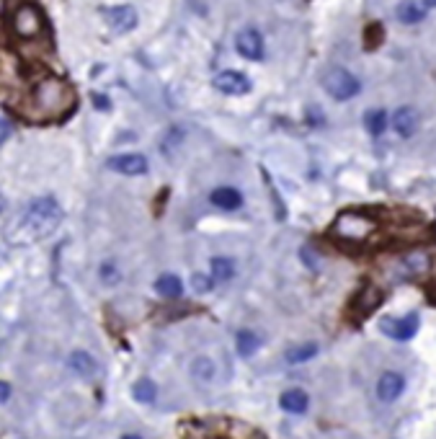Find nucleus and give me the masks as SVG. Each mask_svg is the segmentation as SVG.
Segmentation results:
<instances>
[{
    "instance_id": "obj_1",
    "label": "nucleus",
    "mask_w": 436,
    "mask_h": 439,
    "mask_svg": "<svg viewBox=\"0 0 436 439\" xmlns=\"http://www.w3.org/2000/svg\"><path fill=\"white\" fill-rule=\"evenodd\" d=\"M78 96L70 88V83H65L62 78L47 75L41 78L31 91V109L36 119H62L75 109Z\"/></svg>"
},
{
    "instance_id": "obj_2",
    "label": "nucleus",
    "mask_w": 436,
    "mask_h": 439,
    "mask_svg": "<svg viewBox=\"0 0 436 439\" xmlns=\"http://www.w3.org/2000/svg\"><path fill=\"white\" fill-rule=\"evenodd\" d=\"M62 207L49 196H41V199H34L26 207L24 217H21L19 230H21V241L29 243V241H41V238L52 236L54 230L60 228L62 223Z\"/></svg>"
},
{
    "instance_id": "obj_3",
    "label": "nucleus",
    "mask_w": 436,
    "mask_h": 439,
    "mask_svg": "<svg viewBox=\"0 0 436 439\" xmlns=\"http://www.w3.org/2000/svg\"><path fill=\"white\" fill-rule=\"evenodd\" d=\"M377 230V223L362 212H343L333 223V236L346 243H362Z\"/></svg>"
},
{
    "instance_id": "obj_4",
    "label": "nucleus",
    "mask_w": 436,
    "mask_h": 439,
    "mask_svg": "<svg viewBox=\"0 0 436 439\" xmlns=\"http://www.w3.org/2000/svg\"><path fill=\"white\" fill-rule=\"evenodd\" d=\"M323 88H325V94L330 99H335V101H349V99L359 96L362 83L346 68H328L323 73Z\"/></svg>"
},
{
    "instance_id": "obj_5",
    "label": "nucleus",
    "mask_w": 436,
    "mask_h": 439,
    "mask_svg": "<svg viewBox=\"0 0 436 439\" xmlns=\"http://www.w3.org/2000/svg\"><path fill=\"white\" fill-rule=\"evenodd\" d=\"M11 29L19 39L29 41V39H39L44 34V16L34 3H21L14 11V19H11Z\"/></svg>"
},
{
    "instance_id": "obj_6",
    "label": "nucleus",
    "mask_w": 436,
    "mask_h": 439,
    "mask_svg": "<svg viewBox=\"0 0 436 439\" xmlns=\"http://www.w3.org/2000/svg\"><path fill=\"white\" fill-rule=\"evenodd\" d=\"M380 328H382L385 336L395 338V341H410V338L418 333V316L416 313H408V316H402V318L387 316V318H382Z\"/></svg>"
},
{
    "instance_id": "obj_7",
    "label": "nucleus",
    "mask_w": 436,
    "mask_h": 439,
    "mask_svg": "<svg viewBox=\"0 0 436 439\" xmlns=\"http://www.w3.org/2000/svg\"><path fill=\"white\" fill-rule=\"evenodd\" d=\"M429 269H431V256L421 248L408 251V253L397 261V277L400 279H421L429 274Z\"/></svg>"
},
{
    "instance_id": "obj_8",
    "label": "nucleus",
    "mask_w": 436,
    "mask_h": 439,
    "mask_svg": "<svg viewBox=\"0 0 436 439\" xmlns=\"http://www.w3.org/2000/svg\"><path fill=\"white\" fill-rule=\"evenodd\" d=\"M101 14H103V21L108 24V29L116 31V34H129L137 26V21H140V16H137V11L132 6H111L103 8Z\"/></svg>"
},
{
    "instance_id": "obj_9",
    "label": "nucleus",
    "mask_w": 436,
    "mask_h": 439,
    "mask_svg": "<svg viewBox=\"0 0 436 439\" xmlns=\"http://www.w3.org/2000/svg\"><path fill=\"white\" fill-rule=\"evenodd\" d=\"M385 300V290L382 287H377V284H364L362 290L356 292L354 303H351V308H354V313L359 318H367L372 316V313L382 305Z\"/></svg>"
},
{
    "instance_id": "obj_10",
    "label": "nucleus",
    "mask_w": 436,
    "mask_h": 439,
    "mask_svg": "<svg viewBox=\"0 0 436 439\" xmlns=\"http://www.w3.org/2000/svg\"><path fill=\"white\" fill-rule=\"evenodd\" d=\"M235 49H238L240 57L250 62L263 60V36L255 29H243L240 34L235 36Z\"/></svg>"
},
{
    "instance_id": "obj_11",
    "label": "nucleus",
    "mask_w": 436,
    "mask_h": 439,
    "mask_svg": "<svg viewBox=\"0 0 436 439\" xmlns=\"http://www.w3.org/2000/svg\"><path fill=\"white\" fill-rule=\"evenodd\" d=\"M215 88L228 96H245L250 94V81L248 75L238 73V70H222L220 75H215Z\"/></svg>"
},
{
    "instance_id": "obj_12",
    "label": "nucleus",
    "mask_w": 436,
    "mask_h": 439,
    "mask_svg": "<svg viewBox=\"0 0 436 439\" xmlns=\"http://www.w3.org/2000/svg\"><path fill=\"white\" fill-rule=\"evenodd\" d=\"M108 168L116 171L121 176H142L148 173V158L140 153H124V156H114L108 161Z\"/></svg>"
},
{
    "instance_id": "obj_13",
    "label": "nucleus",
    "mask_w": 436,
    "mask_h": 439,
    "mask_svg": "<svg viewBox=\"0 0 436 439\" xmlns=\"http://www.w3.org/2000/svg\"><path fill=\"white\" fill-rule=\"evenodd\" d=\"M402 390H405V378H402L400 372H385L377 380V398L382 400V403L397 400L402 395Z\"/></svg>"
},
{
    "instance_id": "obj_14",
    "label": "nucleus",
    "mask_w": 436,
    "mask_h": 439,
    "mask_svg": "<svg viewBox=\"0 0 436 439\" xmlns=\"http://www.w3.org/2000/svg\"><path fill=\"white\" fill-rule=\"evenodd\" d=\"M418 122H421V116L413 106H400L392 116V127L400 137H413L418 129Z\"/></svg>"
},
{
    "instance_id": "obj_15",
    "label": "nucleus",
    "mask_w": 436,
    "mask_h": 439,
    "mask_svg": "<svg viewBox=\"0 0 436 439\" xmlns=\"http://www.w3.org/2000/svg\"><path fill=\"white\" fill-rule=\"evenodd\" d=\"M212 204L215 207H220V210L225 212H233L238 210V207H243V194L238 189H233V186H220V189L212 191Z\"/></svg>"
},
{
    "instance_id": "obj_16",
    "label": "nucleus",
    "mask_w": 436,
    "mask_h": 439,
    "mask_svg": "<svg viewBox=\"0 0 436 439\" xmlns=\"http://www.w3.org/2000/svg\"><path fill=\"white\" fill-rule=\"evenodd\" d=\"M279 405H282L287 413H305L310 405L308 393L300 390V388H292V390H284L282 398H279Z\"/></svg>"
},
{
    "instance_id": "obj_17",
    "label": "nucleus",
    "mask_w": 436,
    "mask_h": 439,
    "mask_svg": "<svg viewBox=\"0 0 436 439\" xmlns=\"http://www.w3.org/2000/svg\"><path fill=\"white\" fill-rule=\"evenodd\" d=\"M67 365L75 375H81V378H91L96 372V359L88 354V351H73L70 359H67Z\"/></svg>"
},
{
    "instance_id": "obj_18",
    "label": "nucleus",
    "mask_w": 436,
    "mask_h": 439,
    "mask_svg": "<svg viewBox=\"0 0 436 439\" xmlns=\"http://www.w3.org/2000/svg\"><path fill=\"white\" fill-rule=\"evenodd\" d=\"M235 346H238V354H240V357H253L255 351H258V346H261V338H258L255 331H250V328H243V331H238V336H235Z\"/></svg>"
},
{
    "instance_id": "obj_19",
    "label": "nucleus",
    "mask_w": 436,
    "mask_h": 439,
    "mask_svg": "<svg viewBox=\"0 0 436 439\" xmlns=\"http://www.w3.org/2000/svg\"><path fill=\"white\" fill-rule=\"evenodd\" d=\"M235 277V261L228 256L212 258V282L215 284H228Z\"/></svg>"
},
{
    "instance_id": "obj_20",
    "label": "nucleus",
    "mask_w": 436,
    "mask_h": 439,
    "mask_svg": "<svg viewBox=\"0 0 436 439\" xmlns=\"http://www.w3.org/2000/svg\"><path fill=\"white\" fill-rule=\"evenodd\" d=\"M395 16L402 24H421V21L426 19V8L413 3V0H402L400 6H397Z\"/></svg>"
},
{
    "instance_id": "obj_21",
    "label": "nucleus",
    "mask_w": 436,
    "mask_h": 439,
    "mask_svg": "<svg viewBox=\"0 0 436 439\" xmlns=\"http://www.w3.org/2000/svg\"><path fill=\"white\" fill-rule=\"evenodd\" d=\"M387 124H390V116H387L385 109H372V111L364 114V127H367L369 135L380 137L385 129H387Z\"/></svg>"
},
{
    "instance_id": "obj_22",
    "label": "nucleus",
    "mask_w": 436,
    "mask_h": 439,
    "mask_svg": "<svg viewBox=\"0 0 436 439\" xmlns=\"http://www.w3.org/2000/svg\"><path fill=\"white\" fill-rule=\"evenodd\" d=\"M155 290H158V295H163V298L173 300V298H181L183 284L176 274H163V277H158V282H155Z\"/></svg>"
},
{
    "instance_id": "obj_23",
    "label": "nucleus",
    "mask_w": 436,
    "mask_h": 439,
    "mask_svg": "<svg viewBox=\"0 0 436 439\" xmlns=\"http://www.w3.org/2000/svg\"><path fill=\"white\" fill-rule=\"evenodd\" d=\"M318 344L315 341H308V344H297V346H292V349H287V362L289 365H302V362H308V359H313L318 354Z\"/></svg>"
},
{
    "instance_id": "obj_24",
    "label": "nucleus",
    "mask_w": 436,
    "mask_h": 439,
    "mask_svg": "<svg viewBox=\"0 0 436 439\" xmlns=\"http://www.w3.org/2000/svg\"><path fill=\"white\" fill-rule=\"evenodd\" d=\"M191 375H194V380H199V383L215 380V362L209 357H196L194 365H191Z\"/></svg>"
},
{
    "instance_id": "obj_25",
    "label": "nucleus",
    "mask_w": 436,
    "mask_h": 439,
    "mask_svg": "<svg viewBox=\"0 0 436 439\" xmlns=\"http://www.w3.org/2000/svg\"><path fill=\"white\" fill-rule=\"evenodd\" d=\"M132 395H134V400L137 403H153L155 400V395H158V388H155V383L153 380H137L134 383V388H132Z\"/></svg>"
},
{
    "instance_id": "obj_26",
    "label": "nucleus",
    "mask_w": 436,
    "mask_h": 439,
    "mask_svg": "<svg viewBox=\"0 0 436 439\" xmlns=\"http://www.w3.org/2000/svg\"><path fill=\"white\" fill-rule=\"evenodd\" d=\"M385 31L380 24H369L367 29H364V44H367V49H375L380 41H382Z\"/></svg>"
},
{
    "instance_id": "obj_27",
    "label": "nucleus",
    "mask_w": 436,
    "mask_h": 439,
    "mask_svg": "<svg viewBox=\"0 0 436 439\" xmlns=\"http://www.w3.org/2000/svg\"><path fill=\"white\" fill-rule=\"evenodd\" d=\"M191 287H194L196 292H201V295H207L212 287H215V282H212V277H207V274H191Z\"/></svg>"
},
{
    "instance_id": "obj_28",
    "label": "nucleus",
    "mask_w": 436,
    "mask_h": 439,
    "mask_svg": "<svg viewBox=\"0 0 436 439\" xmlns=\"http://www.w3.org/2000/svg\"><path fill=\"white\" fill-rule=\"evenodd\" d=\"M101 279H103L106 284H116L119 282V269H116L111 261H106L103 266H101Z\"/></svg>"
},
{
    "instance_id": "obj_29",
    "label": "nucleus",
    "mask_w": 436,
    "mask_h": 439,
    "mask_svg": "<svg viewBox=\"0 0 436 439\" xmlns=\"http://www.w3.org/2000/svg\"><path fill=\"white\" fill-rule=\"evenodd\" d=\"M11 132H14V127H11V124H8L6 119H0V148H3V142H8Z\"/></svg>"
},
{
    "instance_id": "obj_30",
    "label": "nucleus",
    "mask_w": 436,
    "mask_h": 439,
    "mask_svg": "<svg viewBox=\"0 0 436 439\" xmlns=\"http://www.w3.org/2000/svg\"><path fill=\"white\" fill-rule=\"evenodd\" d=\"M93 104L101 109V111H108V99H106V96H101V94L96 96V94H93Z\"/></svg>"
},
{
    "instance_id": "obj_31",
    "label": "nucleus",
    "mask_w": 436,
    "mask_h": 439,
    "mask_svg": "<svg viewBox=\"0 0 436 439\" xmlns=\"http://www.w3.org/2000/svg\"><path fill=\"white\" fill-rule=\"evenodd\" d=\"M8 398H11V385H8V383H3V380H0V403H6Z\"/></svg>"
},
{
    "instance_id": "obj_32",
    "label": "nucleus",
    "mask_w": 436,
    "mask_h": 439,
    "mask_svg": "<svg viewBox=\"0 0 436 439\" xmlns=\"http://www.w3.org/2000/svg\"><path fill=\"white\" fill-rule=\"evenodd\" d=\"M423 6H426V8H436V0H423Z\"/></svg>"
},
{
    "instance_id": "obj_33",
    "label": "nucleus",
    "mask_w": 436,
    "mask_h": 439,
    "mask_svg": "<svg viewBox=\"0 0 436 439\" xmlns=\"http://www.w3.org/2000/svg\"><path fill=\"white\" fill-rule=\"evenodd\" d=\"M6 210V199H3V194H0V212Z\"/></svg>"
},
{
    "instance_id": "obj_34",
    "label": "nucleus",
    "mask_w": 436,
    "mask_h": 439,
    "mask_svg": "<svg viewBox=\"0 0 436 439\" xmlns=\"http://www.w3.org/2000/svg\"><path fill=\"white\" fill-rule=\"evenodd\" d=\"M121 439H142V437H137V434H127V437H121Z\"/></svg>"
}]
</instances>
